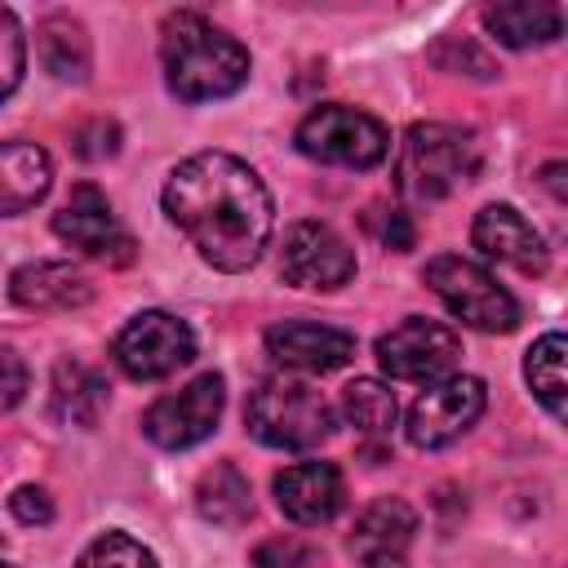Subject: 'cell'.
<instances>
[{
	"label": "cell",
	"instance_id": "6da1fadb",
	"mask_svg": "<svg viewBox=\"0 0 568 568\" xmlns=\"http://www.w3.org/2000/svg\"><path fill=\"white\" fill-rule=\"evenodd\" d=\"M164 213L213 271H248L271 244L275 204L262 178L226 151L182 160L164 182Z\"/></svg>",
	"mask_w": 568,
	"mask_h": 568
},
{
	"label": "cell",
	"instance_id": "7a4b0ae2",
	"mask_svg": "<svg viewBox=\"0 0 568 568\" xmlns=\"http://www.w3.org/2000/svg\"><path fill=\"white\" fill-rule=\"evenodd\" d=\"M160 62L164 80L182 102H217L244 89L248 80V49L213 27L204 13H169L160 27Z\"/></svg>",
	"mask_w": 568,
	"mask_h": 568
},
{
	"label": "cell",
	"instance_id": "3957f363",
	"mask_svg": "<svg viewBox=\"0 0 568 568\" xmlns=\"http://www.w3.org/2000/svg\"><path fill=\"white\" fill-rule=\"evenodd\" d=\"M244 422L257 444L288 448V453H306L333 435L328 399L315 386H306L302 377H284V373L257 382V390L244 404Z\"/></svg>",
	"mask_w": 568,
	"mask_h": 568
},
{
	"label": "cell",
	"instance_id": "277c9868",
	"mask_svg": "<svg viewBox=\"0 0 568 568\" xmlns=\"http://www.w3.org/2000/svg\"><path fill=\"white\" fill-rule=\"evenodd\" d=\"M479 169V146L453 124H413L395 155V186L408 200H444Z\"/></svg>",
	"mask_w": 568,
	"mask_h": 568
},
{
	"label": "cell",
	"instance_id": "5b68a950",
	"mask_svg": "<svg viewBox=\"0 0 568 568\" xmlns=\"http://www.w3.org/2000/svg\"><path fill=\"white\" fill-rule=\"evenodd\" d=\"M422 280L435 288V297L470 328L479 333H510L519 324V302L510 297V288L497 284V275L470 257L457 253H439L426 262Z\"/></svg>",
	"mask_w": 568,
	"mask_h": 568
},
{
	"label": "cell",
	"instance_id": "8992f818",
	"mask_svg": "<svg viewBox=\"0 0 568 568\" xmlns=\"http://www.w3.org/2000/svg\"><path fill=\"white\" fill-rule=\"evenodd\" d=\"M297 151L306 160L333 164V169H373V164L386 160L390 133L377 115L328 102V106H315L297 124Z\"/></svg>",
	"mask_w": 568,
	"mask_h": 568
},
{
	"label": "cell",
	"instance_id": "52a82bcc",
	"mask_svg": "<svg viewBox=\"0 0 568 568\" xmlns=\"http://www.w3.org/2000/svg\"><path fill=\"white\" fill-rule=\"evenodd\" d=\"M111 355L124 377L160 382L195 359V333L173 311H138L111 342Z\"/></svg>",
	"mask_w": 568,
	"mask_h": 568
},
{
	"label": "cell",
	"instance_id": "ba28073f",
	"mask_svg": "<svg viewBox=\"0 0 568 568\" xmlns=\"http://www.w3.org/2000/svg\"><path fill=\"white\" fill-rule=\"evenodd\" d=\"M222 404H226V382H222L217 373H200V377H191L182 390L160 395V399L142 413V435H146L155 448H164V453L195 448V444H204V439L217 430Z\"/></svg>",
	"mask_w": 568,
	"mask_h": 568
},
{
	"label": "cell",
	"instance_id": "9c48e42d",
	"mask_svg": "<svg viewBox=\"0 0 568 568\" xmlns=\"http://www.w3.org/2000/svg\"><path fill=\"white\" fill-rule=\"evenodd\" d=\"M484 404H488V390L470 373H448V377L430 382L408 408V426H404L408 444L426 448V453L448 448L484 417Z\"/></svg>",
	"mask_w": 568,
	"mask_h": 568
},
{
	"label": "cell",
	"instance_id": "30bf717a",
	"mask_svg": "<svg viewBox=\"0 0 568 568\" xmlns=\"http://www.w3.org/2000/svg\"><path fill=\"white\" fill-rule=\"evenodd\" d=\"M462 355V337L439 324V320H422V315H408L404 324H395L390 333L377 337V364L386 377L395 382H439L453 373Z\"/></svg>",
	"mask_w": 568,
	"mask_h": 568
},
{
	"label": "cell",
	"instance_id": "8fae6325",
	"mask_svg": "<svg viewBox=\"0 0 568 568\" xmlns=\"http://www.w3.org/2000/svg\"><path fill=\"white\" fill-rule=\"evenodd\" d=\"M280 275L297 288H342L355 275V248L328 222H293L280 244Z\"/></svg>",
	"mask_w": 568,
	"mask_h": 568
},
{
	"label": "cell",
	"instance_id": "7c38bea8",
	"mask_svg": "<svg viewBox=\"0 0 568 568\" xmlns=\"http://www.w3.org/2000/svg\"><path fill=\"white\" fill-rule=\"evenodd\" d=\"M53 235L67 240L71 248H80L84 257H98V262L124 266L133 257L129 231L120 226V217L111 213V200L93 182H80L67 195V204L53 213Z\"/></svg>",
	"mask_w": 568,
	"mask_h": 568
},
{
	"label": "cell",
	"instance_id": "4fadbf2b",
	"mask_svg": "<svg viewBox=\"0 0 568 568\" xmlns=\"http://www.w3.org/2000/svg\"><path fill=\"white\" fill-rule=\"evenodd\" d=\"M266 355L293 373H333L355 359V337L315 320H284L266 328Z\"/></svg>",
	"mask_w": 568,
	"mask_h": 568
},
{
	"label": "cell",
	"instance_id": "5bb4252c",
	"mask_svg": "<svg viewBox=\"0 0 568 568\" xmlns=\"http://www.w3.org/2000/svg\"><path fill=\"white\" fill-rule=\"evenodd\" d=\"M275 501L280 510L293 519V524H328L342 501H346V484H342V470L333 462H297V466H284L275 475Z\"/></svg>",
	"mask_w": 568,
	"mask_h": 568
},
{
	"label": "cell",
	"instance_id": "9a60e30c",
	"mask_svg": "<svg viewBox=\"0 0 568 568\" xmlns=\"http://www.w3.org/2000/svg\"><path fill=\"white\" fill-rule=\"evenodd\" d=\"M470 240L475 248L488 257V262H506L524 275H537L546 271V244L541 235L532 231V222L510 209V204H488L475 213V226H470Z\"/></svg>",
	"mask_w": 568,
	"mask_h": 568
},
{
	"label": "cell",
	"instance_id": "2e32d148",
	"mask_svg": "<svg viewBox=\"0 0 568 568\" xmlns=\"http://www.w3.org/2000/svg\"><path fill=\"white\" fill-rule=\"evenodd\" d=\"M9 297L22 311H80L93 284L67 262H27L9 275Z\"/></svg>",
	"mask_w": 568,
	"mask_h": 568
},
{
	"label": "cell",
	"instance_id": "e0dca14e",
	"mask_svg": "<svg viewBox=\"0 0 568 568\" xmlns=\"http://www.w3.org/2000/svg\"><path fill=\"white\" fill-rule=\"evenodd\" d=\"M53 186V160L36 142H0V217L36 209Z\"/></svg>",
	"mask_w": 568,
	"mask_h": 568
},
{
	"label": "cell",
	"instance_id": "ac0fdd59",
	"mask_svg": "<svg viewBox=\"0 0 568 568\" xmlns=\"http://www.w3.org/2000/svg\"><path fill=\"white\" fill-rule=\"evenodd\" d=\"M106 399H111V386H106V377L93 364H80V359H58L53 364L49 404H53L58 422H67V426H98L102 413H106Z\"/></svg>",
	"mask_w": 568,
	"mask_h": 568
},
{
	"label": "cell",
	"instance_id": "d6986e66",
	"mask_svg": "<svg viewBox=\"0 0 568 568\" xmlns=\"http://www.w3.org/2000/svg\"><path fill=\"white\" fill-rule=\"evenodd\" d=\"M417 532V515L408 501L399 497H377L359 519H355V532H351V555L364 559V564H377V559H399L408 550Z\"/></svg>",
	"mask_w": 568,
	"mask_h": 568
},
{
	"label": "cell",
	"instance_id": "ffe728a7",
	"mask_svg": "<svg viewBox=\"0 0 568 568\" xmlns=\"http://www.w3.org/2000/svg\"><path fill=\"white\" fill-rule=\"evenodd\" d=\"M484 27L510 49H532L564 36V9L550 0H506L484 9Z\"/></svg>",
	"mask_w": 568,
	"mask_h": 568
},
{
	"label": "cell",
	"instance_id": "44dd1931",
	"mask_svg": "<svg viewBox=\"0 0 568 568\" xmlns=\"http://www.w3.org/2000/svg\"><path fill=\"white\" fill-rule=\"evenodd\" d=\"M36 44H40V62H44V71H49L53 80H67V84L89 80L93 49H89L84 22H75L71 13H53V18L40 22Z\"/></svg>",
	"mask_w": 568,
	"mask_h": 568
},
{
	"label": "cell",
	"instance_id": "7402d4cb",
	"mask_svg": "<svg viewBox=\"0 0 568 568\" xmlns=\"http://www.w3.org/2000/svg\"><path fill=\"white\" fill-rule=\"evenodd\" d=\"M195 510L213 524V528H240L253 515V488L244 479V470L235 462H217L200 475L195 484Z\"/></svg>",
	"mask_w": 568,
	"mask_h": 568
},
{
	"label": "cell",
	"instance_id": "603a6c76",
	"mask_svg": "<svg viewBox=\"0 0 568 568\" xmlns=\"http://www.w3.org/2000/svg\"><path fill=\"white\" fill-rule=\"evenodd\" d=\"M564 355H568V342H564V333H546V337H537L532 346H528V355H524V377H528V386H532V395L541 399V408L550 413V417H564Z\"/></svg>",
	"mask_w": 568,
	"mask_h": 568
},
{
	"label": "cell",
	"instance_id": "cb8c5ba5",
	"mask_svg": "<svg viewBox=\"0 0 568 568\" xmlns=\"http://www.w3.org/2000/svg\"><path fill=\"white\" fill-rule=\"evenodd\" d=\"M342 408H346V422H351L355 430L373 435V439H377V435H390L395 413H399L395 390L382 386L377 377H355V382L342 390Z\"/></svg>",
	"mask_w": 568,
	"mask_h": 568
},
{
	"label": "cell",
	"instance_id": "d4e9b609",
	"mask_svg": "<svg viewBox=\"0 0 568 568\" xmlns=\"http://www.w3.org/2000/svg\"><path fill=\"white\" fill-rule=\"evenodd\" d=\"M75 568H160V564H155V555H151L142 541H133L129 532H102V537H93V541L80 550Z\"/></svg>",
	"mask_w": 568,
	"mask_h": 568
},
{
	"label": "cell",
	"instance_id": "484cf974",
	"mask_svg": "<svg viewBox=\"0 0 568 568\" xmlns=\"http://www.w3.org/2000/svg\"><path fill=\"white\" fill-rule=\"evenodd\" d=\"M22 71H27V36L18 13L0 4V102L22 84Z\"/></svg>",
	"mask_w": 568,
	"mask_h": 568
},
{
	"label": "cell",
	"instance_id": "4316f807",
	"mask_svg": "<svg viewBox=\"0 0 568 568\" xmlns=\"http://www.w3.org/2000/svg\"><path fill=\"white\" fill-rule=\"evenodd\" d=\"M253 568H320V550L311 541L284 532V537H271V541L257 546Z\"/></svg>",
	"mask_w": 568,
	"mask_h": 568
},
{
	"label": "cell",
	"instance_id": "83f0119b",
	"mask_svg": "<svg viewBox=\"0 0 568 568\" xmlns=\"http://www.w3.org/2000/svg\"><path fill=\"white\" fill-rule=\"evenodd\" d=\"M71 151L80 160H111L120 151V124L115 120H84L71 133Z\"/></svg>",
	"mask_w": 568,
	"mask_h": 568
},
{
	"label": "cell",
	"instance_id": "f1b7e54d",
	"mask_svg": "<svg viewBox=\"0 0 568 568\" xmlns=\"http://www.w3.org/2000/svg\"><path fill=\"white\" fill-rule=\"evenodd\" d=\"M27 364H22V355L13 351V346H0V413H9V408H18L22 404V395H27Z\"/></svg>",
	"mask_w": 568,
	"mask_h": 568
},
{
	"label": "cell",
	"instance_id": "f546056e",
	"mask_svg": "<svg viewBox=\"0 0 568 568\" xmlns=\"http://www.w3.org/2000/svg\"><path fill=\"white\" fill-rule=\"evenodd\" d=\"M9 510H13L18 524H49L53 519V497L44 488H36V484H22V488H13Z\"/></svg>",
	"mask_w": 568,
	"mask_h": 568
},
{
	"label": "cell",
	"instance_id": "4dcf8cb0",
	"mask_svg": "<svg viewBox=\"0 0 568 568\" xmlns=\"http://www.w3.org/2000/svg\"><path fill=\"white\" fill-rule=\"evenodd\" d=\"M413 240H417V231H413L408 213L390 209V213H386V222H382V244H386V248H395V253H404V248H413Z\"/></svg>",
	"mask_w": 568,
	"mask_h": 568
},
{
	"label": "cell",
	"instance_id": "1f68e13d",
	"mask_svg": "<svg viewBox=\"0 0 568 568\" xmlns=\"http://www.w3.org/2000/svg\"><path fill=\"white\" fill-rule=\"evenodd\" d=\"M559 178H564V164H550V169H546V186L555 191V200H564V186H559Z\"/></svg>",
	"mask_w": 568,
	"mask_h": 568
},
{
	"label": "cell",
	"instance_id": "d6a6232c",
	"mask_svg": "<svg viewBox=\"0 0 568 568\" xmlns=\"http://www.w3.org/2000/svg\"><path fill=\"white\" fill-rule=\"evenodd\" d=\"M368 568H404V559H377V564H368Z\"/></svg>",
	"mask_w": 568,
	"mask_h": 568
},
{
	"label": "cell",
	"instance_id": "836d02e7",
	"mask_svg": "<svg viewBox=\"0 0 568 568\" xmlns=\"http://www.w3.org/2000/svg\"><path fill=\"white\" fill-rule=\"evenodd\" d=\"M0 568H9V564H0Z\"/></svg>",
	"mask_w": 568,
	"mask_h": 568
}]
</instances>
